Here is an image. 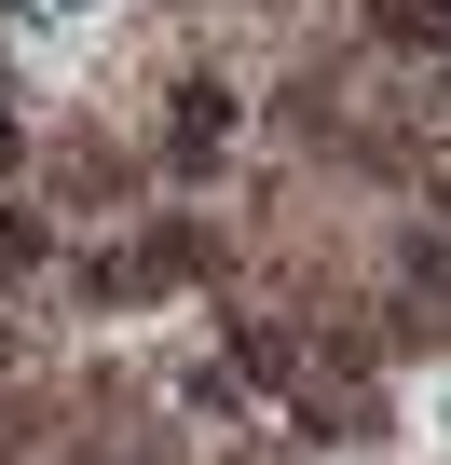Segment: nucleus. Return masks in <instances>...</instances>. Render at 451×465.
<instances>
[{
  "label": "nucleus",
  "mask_w": 451,
  "mask_h": 465,
  "mask_svg": "<svg viewBox=\"0 0 451 465\" xmlns=\"http://www.w3.org/2000/svg\"><path fill=\"white\" fill-rule=\"evenodd\" d=\"M233 137V83H178V164H219Z\"/></svg>",
  "instance_id": "f257e3e1"
},
{
  "label": "nucleus",
  "mask_w": 451,
  "mask_h": 465,
  "mask_svg": "<svg viewBox=\"0 0 451 465\" xmlns=\"http://www.w3.org/2000/svg\"><path fill=\"white\" fill-rule=\"evenodd\" d=\"M383 42H451V0H369Z\"/></svg>",
  "instance_id": "f03ea898"
},
{
  "label": "nucleus",
  "mask_w": 451,
  "mask_h": 465,
  "mask_svg": "<svg viewBox=\"0 0 451 465\" xmlns=\"http://www.w3.org/2000/svg\"><path fill=\"white\" fill-rule=\"evenodd\" d=\"M410 288H424V302H451V232H424V247H410Z\"/></svg>",
  "instance_id": "7ed1b4c3"
}]
</instances>
